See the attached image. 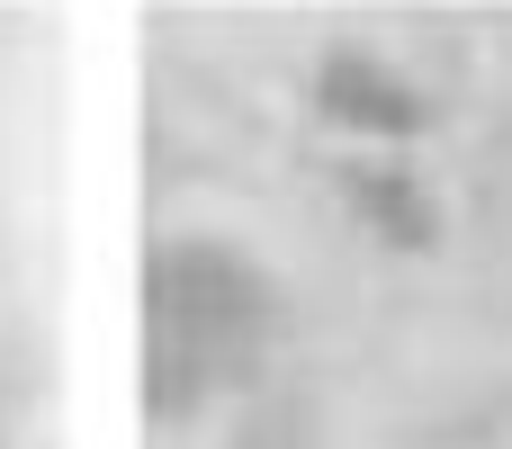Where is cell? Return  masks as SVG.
I'll return each mask as SVG.
<instances>
[{
    "label": "cell",
    "mask_w": 512,
    "mask_h": 449,
    "mask_svg": "<svg viewBox=\"0 0 512 449\" xmlns=\"http://www.w3.org/2000/svg\"><path fill=\"white\" fill-rule=\"evenodd\" d=\"M324 99H333V117H351V126H369V135H405V126L423 117L414 90H405L396 72H369V63H333Z\"/></svg>",
    "instance_id": "6da1fadb"
}]
</instances>
